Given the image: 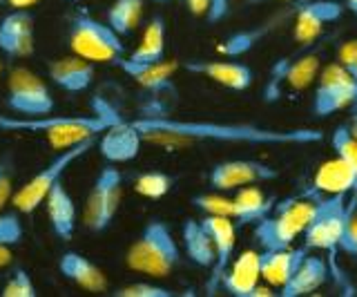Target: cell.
Segmentation results:
<instances>
[{
    "label": "cell",
    "mask_w": 357,
    "mask_h": 297,
    "mask_svg": "<svg viewBox=\"0 0 357 297\" xmlns=\"http://www.w3.org/2000/svg\"><path fill=\"white\" fill-rule=\"evenodd\" d=\"M141 132L145 146L165 152H183L201 146H310L324 139L317 128H266L234 121L176 119L170 114L139 116L132 121Z\"/></svg>",
    "instance_id": "cell-1"
},
{
    "label": "cell",
    "mask_w": 357,
    "mask_h": 297,
    "mask_svg": "<svg viewBox=\"0 0 357 297\" xmlns=\"http://www.w3.org/2000/svg\"><path fill=\"white\" fill-rule=\"evenodd\" d=\"M123 121V119H121ZM119 123L114 119L100 114H45V116H16L0 112V132H25V135H45L50 146L56 150H67L76 143L92 137Z\"/></svg>",
    "instance_id": "cell-2"
},
{
    "label": "cell",
    "mask_w": 357,
    "mask_h": 297,
    "mask_svg": "<svg viewBox=\"0 0 357 297\" xmlns=\"http://www.w3.org/2000/svg\"><path fill=\"white\" fill-rule=\"evenodd\" d=\"M126 264L134 273L163 280L181 264V248L163 219H150L126 252Z\"/></svg>",
    "instance_id": "cell-3"
},
{
    "label": "cell",
    "mask_w": 357,
    "mask_h": 297,
    "mask_svg": "<svg viewBox=\"0 0 357 297\" xmlns=\"http://www.w3.org/2000/svg\"><path fill=\"white\" fill-rule=\"evenodd\" d=\"M319 199H286L275 206V211L255 224V241L261 250H279L293 246V241L304 235L306 226L317 213Z\"/></svg>",
    "instance_id": "cell-4"
},
{
    "label": "cell",
    "mask_w": 357,
    "mask_h": 297,
    "mask_svg": "<svg viewBox=\"0 0 357 297\" xmlns=\"http://www.w3.org/2000/svg\"><path fill=\"white\" fill-rule=\"evenodd\" d=\"M96 141H98V137H92L87 141L76 143V146L67 148V150H61L59 155H56L47 163V166H45L43 170H38L31 179H27L14 192V197H11V204H14L16 211L20 215H33V213H36L38 208L45 204V199H47V195L52 192L54 185L59 181H63L65 172L70 170L76 161H81L89 150H94Z\"/></svg>",
    "instance_id": "cell-5"
},
{
    "label": "cell",
    "mask_w": 357,
    "mask_h": 297,
    "mask_svg": "<svg viewBox=\"0 0 357 297\" xmlns=\"http://www.w3.org/2000/svg\"><path fill=\"white\" fill-rule=\"evenodd\" d=\"M70 50L92 63H116L126 56V43L107 23H100L87 9H78L70 20Z\"/></svg>",
    "instance_id": "cell-6"
},
{
    "label": "cell",
    "mask_w": 357,
    "mask_h": 297,
    "mask_svg": "<svg viewBox=\"0 0 357 297\" xmlns=\"http://www.w3.org/2000/svg\"><path fill=\"white\" fill-rule=\"evenodd\" d=\"M123 201V172L107 163L98 170L96 179L85 197L83 206V224L89 233L100 235L112 226V222L119 215V208Z\"/></svg>",
    "instance_id": "cell-7"
},
{
    "label": "cell",
    "mask_w": 357,
    "mask_h": 297,
    "mask_svg": "<svg viewBox=\"0 0 357 297\" xmlns=\"http://www.w3.org/2000/svg\"><path fill=\"white\" fill-rule=\"evenodd\" d=\"M353 211H357V201L351 199L349 204L346 195H333L326 199H319L317 213L304 230V246L308 250H324L335 257V252L340 250L346 222H349Z\"/></svg>",
    "instance_id": "cell-8"
},
{
    "label": "cell",
    "mask_w": 357,
    "mask_h": 297,
    "mask_svg": "<svg viewBox=\"0 0 357 297\" xmlns=\"http://www.w3.org/2000/svg\"><path fill=\"white\" fill-rule=\"evenodd\" d=\"M54 96L36 72L14 68L7 79V109L16 116H45L54 112Z\"/></svg>",
    "instance_id": "cell-9"
},
{
    "label": "cell",
    "mask_w": 357,
    "mask_h": 297,
    "mask_svg": "<svg viewBox=\"0 0 357 297\" xmlns=\"http://www.w3.org/2000/svg\"><path fill=\"white\" fill-rule=\"evenodd\" d=\"M357 105V81L335 61L317 74L312 112L317 116H331L346 107Z\"/></svg>",
    "instance_id": "cell-10"
},
{
    "label": "cell",
    "mask_w": 357,
    "mask_h": 297,
    "mask_svg": "<svg viewBox=\"0 0 357 297\" xmlns=\"http://www.w3.org/2000/svg\"><path fill=\"white\" fill-rule=\"evenodd\" d=\"M319 74V54L317 52H297L295 56L277 61L264 87V101L275 103L282 96L284 87L301 92L315 83Z\"/></svg>",
    "instance_id": "cell-11"
},
{
    "label": "cell",
    "mask_w": 357,
    "mask_h": 297,
    "mask_svg": "<svg viewBox=\"0 0 357 297\" xmlns=\"http://www.w3.org/2000/svg\"><path fill=\"white\" fill-rule=\"evenodd\" d=\"M181 68V63L176 61H161L154 65H145V68L126 70L130 79H134L141 90L148 94V105H145L141 116H159L170 114L167 103L176 98V85H174V72Z\"/></svg>",
    "instance_id": "cell-12"
},
{
    "label": "cell",
    "mask_w": 357,
    "mask_h": 297,
    "mask_svg": "<svg viewBox=\"0 0 357 297\" xmlns=\"http://www.w3.org/2000/svg\"><path fill=\"white\" fill-rule=\"evenodd\" d=\"M277 177H279V172L271 163H264L257 159H230V161L217 163V166L210 170L208 181L215 190L228 192V190H239L243 185L275 181Z\"/></svg>",
    "instance_id": "cell-13"
},
{
    "label": "cell",
    "mask_w": 357,
    "mask_h": 297,
    "mask_svg": "<svg viewBox=\"0 0 357 297\" xmlns=\"http://www.w3.org/2000/svg\"><path fill=\"white\" fill-rule=\"evenodd\" d=\"M201 224L206 226L208 235L215 246V264H212V275L206 284L208 295H215L221 289V277L230 261L234 257V246H237V226L230 217H219V215H206L201 219Z\"/></svg>",
    "instance_id": "cell-14"
},
{
    "label": "cell",
    "mask_w": 357,
    "mask_h": 297,
    "mask_svg": "<svg viewBox=\"0 0 357 297\" xmlns=\"http://www.w3.org/2000/svg\"><path fill=\"white\" fill-rule=\"evenodd\" d=\"M36 20L29 9H14L0 20V54L7 59H29L36 52Z\"/></svg>",
    "instance_id": "cell-15"
},
{
    "label": "cell",
    "mask_w": 357,
    "mask_h": 297,
    "mask_svg": "<svg viewBox=\"0 0 357 297\" xmlns=\"http://www.w3.org/2000/svg\"><path fill=\"white\" fill-rule=\"evenodd\" d=\"M344 9L346 7L337 0H306V3H299L295 7V40L310 45V40H315L324 27L337 23L344 16Z\"/></svg>",
    "instance_id": "cell-16"
},
{
    "label": "cell",
    "mask_w": 357,
    "mask_h": 297,
    "mask_svg": "<svg viewBox=\"0 0 357 297\" xmlns=\"http://www.w3.org/2000/svg\"><path fill=\"white\" fill-rule=\"evenodd\" d=\"M100 157L107 163H130L141 155V148L145 146L141 132L132 121H119V123L109 125L100 139L96 141Z\"/></svg>",
    "instance_id": "cell-17"
},
{
    "label": "cell",
    "mask_w": 357,
    "mask_h": 297,
    "mask_svg": "<svg viewBox=\"0 0 357 297\" xmlns=\"http://www.w3.org/2000/svg\"><path fill=\"white\" fill-rule=\"evenodd\" d=\"M181 68L190 74L204 76V79H210L212 83H217L221 87H228L232 92H243L248 90L255 81V74L245 63L239 61H201V59H192V61H183Z\"/></svg>",
    "instance_id": "cell-18"
},
{
    "label": "cell",
    "mask_w": 357,
    "mask_h": 297,
    "mask_svg": "<svg viewBox=\"0 0 357 297\" xmlns=\"http://www.w3.org/2000/svg\"><path fill=\"white\" fill-rule=\"evenodd\" d=\"M94 63L83 56H76V54L54 59L47 65V76L52 83L70 94H81L89 90V85L94 83Z\"/></svg>",
    "instance_id": "cell-19"
},
{
    "label": "cell",
    "mask_w": 357,
    "mask_h": 297,
    "mask_svg": "<svg viewBox=\"0 0 357 297\" xmlns=\"http://www.w3.org/2000/svg\"><path fill=\"white\" fill-rule=\"evenodd\" d=\"M165 20L163 16H152L150 23L145 25L143 29V36L139 47L134 50L130 56L126 59H119L114 65L126 72V70H134V68H145V65H154V63H161L165 61Z\"/></svg>",
    "instance_id": "cell-20"
},
{
    "label": "cell",
    "mask_w": 357,
    "mask_h": 297,
    "mask_svg": "<svg viewBox=\"0 0 357 297\" xmlns=\"http://www.w3.org/2000/svg\"><path fill=\"white\" fill-rule=\"evenodd\" d=\"M261 266H259V252L243 250L237 257H232L230 266L221 277V289L230 293L232 297H250L252 291L259 286Z\"/></svg>",
    "instance_id": "cell-21"
},
{
    "label": "cell",
    "mask_w": 357,
    "mask_h": 297,
    "mask_svg": "<svg viewBox=\"0 0 357 297\" xmlns=\"http://www.w3.org/2000/svg\"><path fill=\"white\" fill-rule=\"evenodd\" d=\"M277 206V197L266 195L257 185H243L232 197V222L237 228L255 226L268 217Z\"/></svg>",
    "instance_id": "cell-22"
},
{
    "label": "cell",
    "mask_w": 357,
    "mask_h": 297,
    "mask_svg": "<svg viewBox=\"0 0 357 297\" xmlns=\"http://www.w3.org/2000/svg\"><path fill=\"white\" fill-rule=\"evenodd\" d=\"M59 271L65 280L76 284L78 289L89 293H105L107 291V277L92 259L76 250H65L59 259Z\"/></svg>",
    "instance_id": "cell-23"
},
{
    "label": "cell",
    "mask_w": 357,
    "mask_h": 297,
    "mask_svg": "<svg viewBox=\"0 0 357 297\" xmlns=\"http://www.w3.org/2000/svg\"><path fill=\"white\" fill-rule=\"evenodd\" d=\"M308 255V248H279V250H261L259 252V266H261V280H266L275 289L282 286L293 277L299 264Z\"/></svg>",
    "instance_id": "cell-24"
},
{
    "label": "cell",
    "mask_w": 357,
    "mask_h": 297,
    "mask_svg": "<svg viewBox=\"0 0 357 297\" xmlns=\"http://www.w3.org/2000/svg\"><path fill=\"white\" fill-rule=\"evenodd\" d=\"M43 206H45V213H47L52 233L63 241H70L74 237V230H76L78 211H76L74 197L63 185V181H59L54 185Z\"/></svg>",
    "instance_id": "cell-25"
},
{
    "label": "cell",
    "mask_w": 357,
    "mask_h": 297,
    "mask_svg": "<svg viewBox=\"0 0 357 297\" xmlns=\"http://www.w3.org/2000/svg\"><path fill=\"white\" fill-rule=\"evenodd\" d=\"M328 261L317 255H306L304 261L299 264V268L295 271V275L290 277L282 289H279V295L282 297H304L315 293L317 289H321L328 280Z\"/></svg>",
    "instance_id": "cell-26"
},
{
    "label": "cell",
    "mask_w": 357,
    "mask_h": 297,
    "mask_svg": "<svg viewBox=\"0 0 357 297\" xmlns=\"http://www.w3.org/2000/svg\"><path fill=\"white\" fill-rule=\"evenodd\" d=\"M312 190L326 197L333 195H355V172L344 159L335 155V159L324 161L312 179Z\"/></svg>",
    "instance_id": "cell-27"
},
{
    "label": "cell",
    "mask_w": 357,
    "mask_h": 297,
    "mask_svg": "<svg viewBox=\"0 0 357 297\" xmlns=\"http://www.w3.org/2000/svg\"><path fill=\"white\" fill-rule=\"evenodd\" d=\"M286 18V14H277L273 18L264 20V23L255 25L250 29H243V31H234L230 34L226 40H221V45L217 47V52L221 56H228V59H237V56H243V54H248L257 43H261L271 31L282 23Z\"/></svg>",
    "instance_id": "cell-28"
},
{
    "label": "cell",
    "mask_w": 357,
    "mask_h": 297,
    "mask_svg": "<svg viewBox=\"0 0 357 297\" xmlns=\"http://www.w3.org/2000/svg\"><path fill=\"white\" fill-rule=\"evenodd\" d=\"M181 237H183V250L190 257V261L201 268H212V264H215V246H212V239L206 226L201 224V219H185L181 228Z\"/></svg>",
    "instance_id": "cell-29"
},
{
    "label": "cell",
    "mask_w": 357,
    "mask_h": 297,
    "mask_svg": "<svg viewBox=\"0 0 357 297\" xmlns=\"http://www.w3.org/2000/svg\"><path fill=\"white\" fill-rule=\"evenodd\" d=\"M145 0H114L105 14V23L116 31L119 36H128L137 29L143 16Z\"/></svg>",
    "instance_id": "cell-30"
},
{
    "label": "cell",
    "mask_w": 357,
    "mask_h": 297,
    "mask_svg": "<svg viewBox=\"0 0 357 297\" xmlns=\"http://www.w3.org/2000/svg\"><path fill=\"white\" fill-rule=\"evenodd\" d=\"M174 179L165 172H141L137 179H134V192L145 197V199H161L167 192L172 190Z\"/></svg>",
    "instance_id": "cell-31"
},
{
    "label": "cell",
    "mask_w": 357,
    "mask_h": 297,
    "mask_svg": "<svg viewBox=\"0 0 357 297\" xmlns=\"http://www.w3.org/2000/svg\"><path fill=\"white\" fill-rule=\"evenodd\" d=\"M331 146L335 150V155L349 163L351 170L355 172V195H353V199L357 201V139L351 135L349 125H337L333 130Z\"/></svg>",
    "instance_id": "cell-32"
},
{
    "label": "cell",
    "mask_w": 357,
    "mask_h": 297,
    "mask_svg": "<svg viewBox=\"0 0 357 297\" xmlns=\"http://www.w3.org/2000/svg\"><path fill=\"white\" fill-rule=\"evenodd\" d=\"M0 295L3 297H36L38 291H36V284L31 280V275L25 268H16L7 277Z\"/></svg>",
    "instance_id": "cell-33"
},
{
    "label": "cell",
    "mask_w": 357,
    "mask_h": 297,
    "mask_svg": "<svg viewBox=\"0 0 357 297\" xmlns=\"http://www.w3.org/2000/svg\"><path fill=\"white\" fill-rule=\"evenodd\" d=\"M114 297H176L178 293L172 289H165V286L152 284V282H134L128 286H121L114 293Z\"/></svg>",
    "instance_id": "cell-34"
},
{
    "label": "cell",
    "mask_w": 357,
    "mask_h": 297,
    "mask_svg": "<svg viewBox=\"0 0 357 297\" xmlns=\"http://www.w3.org/2000/svg\"><path fill=\"white\" fill-rule=\"evenodd\" d=\"M192 206L204 215H219L232 219V199L223 195H195Z\"/></svg>",
    "instance_id": "cell-35"
},
{
    "label": "cell",
    "mask_w": 357,
    "mask_h": 297,
    "mask_svg": "<svg viewBox=\"0 0 357 297\" xmlns=\"http://www.w3.org/2000/svg\"><path fill=\"white\" fill-rule=\"evenodd\" d=\"M25 230H22L20 213L14 211H0V246H14L22 239Z\"/></svg>",
    "instance_id": "cell-36"
},
{
    "label": "cell",
    "mask_w": 357,
    "mask_h": 297,
    "mask_svg": "<svg viewBox=\"0 0 357 297\" xmlns=\"http://www.w3.org/2000/svg\"><path fill=\"white\" fill-rule=\"evenodd\" d=\"M340 250L344 252V255L357 259V213L355 211L351 213L349 222H346L344 235H342V241H340Z\"/></svg>",
    "instance_id": "cell-37"
},
{
    "label": "cell",
    "mask_w": 357,
    "mask_h": 297,
    "mask_svg": "<svg viewBox=\"0 0 357 297\" xmlns=\"http://www.w3.org/2000/svg\"><path fill=\"white\" fill-rule=\"evenodd\" d=\"M337 63L357 81V40H346L337 50Z\"/></svg>",
    "instance_id": "cell-38"
},
{
    "label": "cell",
    "mask_w": 357,
    "mask_h": 297,
    "mask_svg": "<svg viewBox=\"0 0 357 297\" xmlns=\"http://www.w3.org/2000/svg\"><path fill=\"white\" fill-rule=\"evenodd\" d=\"M14 197V183H11V174L7 170V166L0 161V211L11 201Z\"/></svg>",
    "instance_id": "cell-39"
},
{
    "label": "cell",
    "mask_w": 357,
    "mask_h": 297,
    "mask_svg": "<svg viewBox=\"0 0 357 297\" xmlns=\"http://www.w3.org/2000/svg\"><path fill=\"white\" fill-rule=\"evenodd\" d=\"M230 12V0H210V7L206 12V20L208 23H219V20H223L228 16Z\"/></svg>",
    "instance_id": "cell-40"
},
{
    "label": "cell",
    "mask_w": 357,
    "mask_h": 297,
    "mask_svg": "<svg viewBox=\"0 0 357 297\" xmlns=\"http://www.w3.org/2000/svg\"><path fill=\"white\" fill-rule=\"evenodd\" d=\"M185 5L195 16H206L208 7H210V0H185Z\"/></svg>",
    "instance_id": "cell-41"
},
{
    "label": "cell",
    "mask_w": 357,
    "mask_h": 297,
    "mask_svg": "<svg viewBox=\"0 0 357 297\" xmlns=\"http://www.w3.org/2000/svg\"><path fill=\"white\" fill-rule=\"evenodd\" d=\"M14 9H29L31 5H36L38 0H7ZM70 3H81V0H70Z\"/></svg>",
    "instance_id": "cell-42"
},
{
    "label": "cell",
    "mask_w": 357,
    "mask_h": 297,
    "mask_svg": "<svg viewBox=\"0 0 357 297\" xmlns=\"http://www.w3.org/2000/svg\"><path fill=\"white\" fill-rule=\"evenodd\" d=\"M11 259H14V255H11L9 246H0V268H5L11 264Z\"/></svg>",
    "instance_id": "cell-43"
},
{
    "label": "cell",
    "mask_w": 357,
    "mask_h": 297,
    "mask_svg": "<svg viewBox=\"0 0 357 297\" xmlns=\"http://www.w3.org/2000/svg\"><path fill=\"white\" fill-rule=\"evenodd\" d=\"M349 130H351V135L357 139V105L353 107V114H351V123H349Z\"/></svg>",
    "instance_id": "cell-44"
},
{
    "label": "cell",
    "mask_w": 357,
    "mask_h": 297,
    "mask_svg": "<svg viewBox=\"0 0 357 297\" xmlns=\"http://www.w3.org/2000/svg\"><path fill=\"white\" fill-rule=\"evenodd\" d=\"M261 3H295V0H248V5H261Z\"/></svg>",
    "instance_id": "cell-45"
},
{
    "label": "cell",
    "mask_w": 357,
    "mask_h": 297,
    "mask_svg": "<svg viewBox=\"0 0 357 297\" xmlns=\"http://www.w3.org/2000/svg\"><path fill=\"white\" fill-rule=\"evenodd\" d=\"M344 7L349 9V12H353V14L357 16V0H346V3H344Z\"/></svg>",
    "instance_id": "cell-46"
},
{
    "label": "cell",
    "mask_w": 357,
    "mask_h": 297,
    "mask_svg": "<svg viewBox=\"0 0 357 297\" xmlns=\"http://www.w3.org/2000/svg\"><path fill=\"white\" fill-rule=\"evenodd\" d=\"M0 76H3V59H0Z\"/></svg>",
    "instance_id": "cell-47"
},
{
    "label": "cell",
    "mask_w": 357,
    "mask_h": 297,
    "mask_svg": "<svg viewBox=\"0 0 357 297\" xmlns=\"http://www.w3.org/2000/svg\"><path fill=\"white\" fill-rule=\"evenodd\" d=\"M154 3H170V0H154Z\"/></svg>",
    "instance_id": "cell-48"
},
{
    "label": "cell",
    "mask_w": 357,
    "mask_h": 297,
    "mask_svg": "<svg viewBox=\"0 0 357 297\" xmlns=\"http://www.w3.org/2000/svg\"><path fill=\"white\" fill-rule=\"evenodd\" d=\"M5 3H7V0H0V7H3V5H5Z\"/></svg>",
    "instance_id": "cell-49"
}]
</instances>
